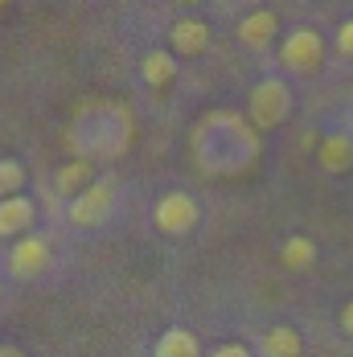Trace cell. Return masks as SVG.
<instances>
[{
  "mask_svg": "<svg viewBox=\"0 0 353 357\" xmlns=\"http://www.w3.org/2000/svg\"><path fill=\"white\" fill-rule=\"evenodd\" d=\"M189 148H193V156H197V165L206 173L222 177V173H243V169L255 165L259 136H255L250 119H243V115H234V111H210L193 128Z\"/></svg>",
  "mask_w": 353,
  "mask_h": 357,
  "instance_id": "cell-1",
  "label": "cell"
},
{
  "mask_svg": "<svg viewBox=\"0 0 353 357\" xmlns=\"http://www.w3.org/2000/svg\"><path fill=\"white\" fill-rule=\"evenodd\" d=\"M70 148L82 160H107L119 156L132 144V115L123 103H87L70 119Z\"/></svg>",
  "mask_w": 353,
  "mask_h": 357,
  "instance_id": "cell-2",
  "label": "cell"
},
{
  "mask_svg": "<svg viewBox=\"0 0 353 357\" xmlns=\"http://www.w3.org/2000/svg\"><path fill=\"white\" fill-rule=\"evenodd\" d=\"M292 86L283 82L280 74H267V78H259L255 86H250L247 95V119L255 132H271V128H280L287 123V115H292Z\"/></svg>",
  "mask_w": 353,
  "mask_h": 357,
  "instance_id": "cell-3",
  "label": "cell"
},
{
  "mask_svg": "<svg viewBox=\"0 0 353 357\" xmlns=\"http://www.w3.org/2000/svg\"><path fill=\"white\" fill-rule=\"evenodd\" d=\"M111 206H115V185H111V181H95V185H87L78 197H70L66 218H70V226L95 230V226H103L107 218H111Z\"/></svg>",
  "mask_w": 353,
  "mask_h": 357,
  "instance_id": "cell-4",
  "label": "cell"
},
{
  "mask_svg": "<svg viewBox=\"0 0 353 357\" xmlns=\"http://www.w3.org/2000/svg\"><path fill=\"white\" fill-rule=\"evenodd\" d=\"M202 222V206L189 197V193H181V189H173V193H165L156 206H152V226L160 230V234H189L193 226Z\"/></svg>",
  "mask_w": 353,
  "mask_h": 357,
  "instance_id": "cell-5",
  "label": "cell"
},
{
  "mask_svg": "<svg viewBox=\"0 0 353 357\" xmlns=\"http://www.w3.org/2000/svg\"><path fill=\"white\" fill-rule=\"evenodd\" d=\"M320 58H324V37H320L317 29H308V25L292 29V33L280 41V66L283 70L308 74V70L320 66Z\"/></svg>",
  "mask_w": 353,
  "mask_h": 357,
  "instance_id": "cell-6",
  "label": "cell"
},
{
  "mask_svg": "<svg viewBox=\"0 0 353 357\" xmlns=\"http://www.w3.org/2000/svg\"><path fill=\"white\" fill-rule=\"evenodd\" d=\"M45 267H50V243L41 234H25V238L13 243V250H8V271L17 280H33Z\"/></svg>",
  "mask_w": 353,
  "mask_h": 357,
  "instance_id": "cell-7",
  "label": "cell"
},
{
  "mask_svg": "<svg viewBox=\"0 0 353 357\" xmlns=\"http://www.w3.org/2000/svg\"><path fill=\"white\" fill-rule=\"evenodd\" d=\"M169 50L173 58H202L210 50V25L202 17H181L169 25Z\"/></svg>",
  "mask_w": 353,
  "mask_h": 357,
  "instance_id": "cell-8",
  "label": "cell"
},
{
  "mask_svg": "<svg viewBox=\"0 0 353 357\" xmlns=\"http://www.w3.org/2000/svg\"><path fill=\"white\" fill-rule=\"evenodd\" d=\"M276 37H280V17L271 8H250L247 17L239 21V41L247 50H267Z\"/></svg>",
  "mask_w": 353,
  "mask_h": 357,
  "instance_id": "cell-9",
  "label": "cell"
},
{
  "mask_svg": "<svg viewBox=\"0 0 353 357\" xmlns=\"http://www.w3.org/2000/svg\"><path fill=\"white\" fill-rule=\"evenodd\" d=\"M317 165L333 177H345L353 169V140L345 132H329L324 140L317 144Z\"/></svg>",
  "mask_w": 353,
  "mask_h": 357,
  "instance_id": "cell-10",
  "label": "cell"
},
{
  "mask_svg": "<svg viewBox=\"0 0 353 357\" xmlns=\"http://www.w3.org/2000/svg\"><path fill=\"white\" fill-rule=\"evenodd\" d=\"M33 218H37V210L25 193L4 197V202H0V238H25L29 226H33Z\"/></svg>",
  "mask_w": 353,
  "mask_h": 357,
  "instance_id": "cell-11",
  "label": "cell"
},
{
  "mask_svg": "<svg viewBox=\"0 0 353 357\" xmlns=\"http://www.w3.org/2000/svg\"><path fill=\"white\" fill-rule=\"evenodd\" d=\"M140 78L152 86V91L169 86V82L176 78V58H173V50H169V45H165V50H160V45H156V50H148V54L140 58Z\"/></svg>",
  "mask_w": 353,
  "mask_h": 357,
  "instance_id": "cell-12",
  "label": "cell"
},
{
  "mask_svg": "<svg viewBox=\"0 0 353 357\" xmlns=\"http://www.w3.org/2000/svg\"><path fill=\"white\" fill-rule=\"evenodd\" d=\"M95 160H82V156H74V160H66L58 173H54V185H58V193L62 197H78L87 185H95Z\"/></svg>",
  "mask_w": 353,
  "mask_h": 357,
  "instance_id": "cell-13",
  "label": "cell"
},
{
  "mask_svg": "<svg viewBox=\"0 0 353 357\" xmlns=\"http://www.w3.org/2000/svg\"><path fill=\"white\" fill-rule=\"evenodd\" d=\"M259 354L263 357H300L304 354V337L292 328V324H271L259 341Z\"/></svg>",
  "mask_w": 353,
  "mask_h": 357,
  "instance_id": "cell-14",
  "label": "cell"
},
{
  "mask_svg": "<svg viewBox=\"0 0 353 357\" xmlns=\"http://www.w3.org/2000/svg\"><path fill=\"white\" fill-rule=\"evenodd\" d=\"M280 263L287 267V271H308V267L317 263V243H313L308 234H292V238H283Z\"/></svg>",
  "mask_w": 353,
  "mask_h": 357,
  "instance_id": "cell-15",
  "label": "cell"
},
{
  "mask_svg": "<svg viewBox=\"0 0 353 357\" xmlns=\"http://www.w3.org/2000/svg\"><path fill=\"white\" fill-rule=\"evenodd\" d=\"M152 357H202V341L189 328H169V333H160Z\"/></svg>",
  "mask_w": 353,
  "mask_h": 357,
  "instance_id": "cell-16",
  "label": "cell"
},
{
  "mask_svg": "<svg viewBox=\"0 0 353 357\" xmlns=\"http://www.w3.org/2000/svg\"><path fill=\"white\" fill-rule=\"evenodd\" d=\"M25 185V165L13 160V156H0V202L4 197H17Z\"/></svg>",
  "mask_w": 353,
  "mask_h": 357,
  "instance_id": "cell-17",
  "label": "cell"
},
{
  "mask_svg": "<svg viewBox=\"0 0 353 357\" xmlns=\"http://www.w3.org/2000/svg\"><path fill=\"white\" fill-rule=\"evenodd\" d=\"M333 45H337V54H341V58H353V17L337 25V33H333Z\"/></svg>",
  "mask_w": 353,
  "mask_h": 357,
  "instance_id": "cell-18",
  "label": "cell"
},
{
  "mask_svg": "<svg viewBox=\"0 0 353 357\" xmlns=\"http://www.w3.org/2000/svg\"><path fill=\"white\" fill-rule=\"evenodd\" d=\"M210 357H255V354H250L243 341H226V345H218Z\"/></svg>",
  "mask_w": 353,
  "mask_h": 357,
  "instance_id": "cell-19",
  "label": "cell"
},
{
  "mask_svg": "<svg viewBox=\"0 0 353 357\" xmlns=\"http://www.w3.org/2000/svg\"><path fill=\"white\" fill-rule=\"evenodd\" d=\"M337 324H341V333H350V337H353V300H345V304H341Z\"/></svg>",
  "mask_w": 353,
  "mask_h": 357,
  "instance_id": "cell-20",
  "label": "cell"
},
{
  "mask_svg": "<svg viewBox=\"0 0 353 357\" xmlns=\"http://www.w3.org/2000/svg\"><path fill=\"white\" fill-rule=\"evenodd\" d=\"M0 357H25V349H17V345H0Z\"/></svg>",
  "mask_w": 353,
  "mask_h": 357,
  "instance_id": "cell-21",
  "label": "cell"
},
{
  "mask_svg": "<svg viewBox=\"0 0 353 357\" xmlns=\"http://www.w3.org/2000/svg\"><path fill=\"white\" fill-rule=\"evenodd\" d=\"M176 4H202V0H176Z\"/></svg>",
  "mask_w": 353,
  "mask_h": 357,
  "instance_id": "cell-22",
  "label": "cell"
},
{
  "mask_svg": "<svg viewBox=\"0 0 353 357\" xmlns=\"http://www.w3.org/2000/svg\"><path fill=\"white\" fill-rule=\"evenodd\" d=\"M4 4H8V0H0V8H4Z\"/></svg>",
  "mask_w": 353,
  "mask_h": 357,
  "instance_id": "cell-23",
  "label": "cell"
},
{
  "mask_svg": "<svg viewBox=\"0 0 353 357\" xmlns=\"http://www.w3.org/2000/svg\"><path fill=\"white\" fill-rule=\"evenodd\" d=\"M0 296H4V284H0Z\"/></svg>",
  "mask_w": 353,
  "mask_h": 357,
  "instance_id": "cell-24",
  "label": "cell"
}]
</instances>
